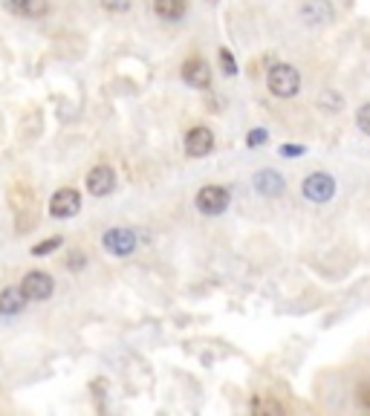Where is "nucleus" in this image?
I'll return each instance as SVG.
<instances>
[{
  "mask_svg": "<svg viewBox=\"0 0 370 416\" xmlns=\"http://www.w3.org/2000/svg\"><path fill=\"white\" fill-rule=\"evenodd\" d=\"M266 87L275 99H292L301 90V73L292 64H272L266 73Z\"/></svg>",
  "mask_w": 370,
  "mask_h": 416,
  "instance_id": "nucleus-1",
  "label": "nucleus"
},
{
  "mask_svg": "<svg viewBox=\"0 0 370 416\" xmlns=\"http://www.w3.org/2000/svg\"><path fill=\"white\" fill-rule=\"evenodd\" d=\"M102 246L107 254H113V258H131V254L136 251L139 246V237L133 229H125V226H116V229H107L102 234Z\"/></svg>",
  "mask_w": 370,
  "mask_h": 416,
  "instance_id": "nucleus-2",
  "label": "nucleus"
},
{
  "mask_svg": "<svg viewBox=\"0 0 370 416\" xmlns=\"http://www.w3.org/2000/svg\"><path fill=\"white\" fill-rule=\"evenodd\" d=\"M229 200H232L229 188H223V185H205V188H200V191H197L194 206H197V211H200V214L217 217V214H223V211L229 208Z\"/></svg>",
  "mask_w": 370,
  "mask_h": 416,
  "instance_id": "nucleus-3",
  "label": "nucleus"
},
{
  "mask_svg": "<svg viewBox=\"0 0 370 416\" xmlns=\"http://www.w3.org/2000/svg\"><path fill=\"white\" fill-rule=\"evenodd\" d=\"M301 191H304V197L310 200V203L324 206V203H330L333 194H335V179H333L330 174H324V171H313L310 177L301 182Z\"/></svg>",
  "mask_w": 370,
  "mask_h": 416,
  "instance_id": "nucleus-4",
  "label": "nucleus"
},
{
  "mask_svg": "<svg viewBox=\"0 0 370 416\" xmlns=\"http://www.w3.org/2000/svg\"><path fill=\"white\" fill-rule=\"evenodd\" d=\"M81 211V194L76 188H61L52 194L49 200V214L58 217V220H67V217H76Z\"/></svg>",
  "mask_w": 370,
  "mask_h": 416,
  "instance_id": "nucleus-5",
  "label": "nucleus"
},
{
  "mask_svg": "<svg viewBox=\"0 0 370 416\" xmlns=\"http://www.w3.org/2000/svg\"><path fill=\"white\" fill-rule=\"evenodd\" d=\"M20 290L26 295V301H47L55 290V280L47 272H26L20 280Z\"/></svg>",
  "mask_w": 370,
  "mask_h": 416,
  "instance_id": "nucleus-6",
  "label": "nucleus"
},
{
  "mask_svg": "<svg viewBox=\"0 0 370 416\" xmlns=\"http://www.w3.org/2000/svg\"><path fill=\"white\" fill-rule=\"evenodd\" d=\"M84 185H87V191L92 197H107V194H113V188H116V171L110 165H96V168H90Z\"/></svg>",
  "mask_w": 370,
  "mask_h": 416,
  "instance_id": "nucleus-7",
  "label": "nucleus"
},
{
  "mask_svg": "<svg viewBox=\"0 0 370 416\" xmlns=\"http://www.w3.org/2000/svg\"><path fill=\"white\" fill-rule=\"evenodd\" d=\"M301 20L306 26H327L335 20V9L330 0H306L301 6Z\"/></svg>",
  "mask_w": 370,
  "mask_h": 416,
  "instance_id": "nucleus-8",
  "label": "nucleus"
},
{
  "mask_svg": "<svg viewBox=\"0 0 370 416\" xmlns=\"http://www.w3.org/2000/svg\"><path fill=\"white\" fill-rule=\"evenodd\" d=\"M255 191H258V194H263V197H269V200H275V197H281L287 191V182H284V177L278 171L263 168V171L255 174Z\"/></svg>",
  "mask_w": 370,
  "mask_h": 416,
  "instance_id": "nucleus-9",
  "label": "nucleus"
},
{
  "mask_svg": "<svg viewBox=\"0 0 370 416\" xmlns=\"http://www.w3.org/2000/svg\"><path fill=\"white\" fill-rule=\"evenodd\" d=\"M211 148H214V133L208 127L197 124L185 133V153L189 156H205V153H211Z\"/></svg>",
  "mask_w": 370,
  "mask_h": 416,
  "instance_id": "nucleus-10",
  "label": "nucleus"
},
{
  "mask_svg": "<svg viewBox=\"0 0 370 416\" xmlns=\"http://www.w3.org/2000/svg\"><path fill=\"white\" fill-rule=\"evenodd\" d=\"M6 12L20 18H44L49 12V0H0Z\"/></svg>",
  "mask_w": 370,
  "mask_h": 416,
  "instance_id": "nucleus-11",
  "label": "nucleus"
},
{
  "mask_svg": "<svg viewBox=\"0 0 370 416\" xmlns=\"http://www.w3.org/2000/svg\"><path fill=\"white\" fill-rule=\"evenodd\" d=\"M182 78H185V84L203 90V87L211 84V70H208V64L203 58H189L182 64Z\"/></svg>",
  "mask_w": 370,
  "mask_h": 416,
  "instance_id": "nucleus-12",
  "label": "nucleus"
},
{
  "mask_svg": "<svg viewBox=\"0 0 370 416\" xmlns=\"http://www.w3.org/2000/svg\"><path fill=\"white\" fill-rule=\"evenodd\" d=\"M185 12H189V0H153V15L168 23L182 20Z\"/></svg>",
  "mask_w": 370,
  "mask_h": 416,
  "instance_id": "nucleus-13",
  "label": "nucleus"
},
{
  "mask_svg": "<svg viewBox=\"0 0 370 416\" xmlns=\"http://www.w3.org/2000/svg\"><path fill=\"white\" fill-rule=\"evenodd\" d=\"M23 307H26V295L20 286H6L0 292V315H18Z\"/></svg>",
  "mask_w": 370,
  "mask_h": 416,
  "instance_id": "nucleus-14",
  "label": "nucleus"
},
{
  "mask_svg": "<svg viewBox=\"0 0 370 416\" xmlns=\"http://www.w3.org/2000/svg\"><path fill=\"white\" fill-rule=\"evenodd\" d=\"M356 124H359V131H362L364 136H370V102L359 107V113H356Z\"/></svg>",
  "mask_w": 370,
  "mask_h": 416,
  "instance_id": "nucleus-15",
  "label": "nucleus"
},
{
  "mask_svg": "<svg viewBox=\"0 0 370 416\" xmlns=\"http://www.w3.org/2000/svg\"><path fill=\"white\" fill-rule=\"evenodd\" d=\"M220 67H223V73L226 76H237V61H234V55L229 52V49H220Z\"/></svg>",
  "mask_w": 370,
  "mask_h": 416,
  "instance_id": "nucleus-16",
  "label": "nucleus"
},
{
  "mask_svg": "<svg viewBox=\"0 0 370 416\" xmlns=\"http://www.w3.org/2000/svg\"><path fill=\"white\" fill-rule=\"evenodd\" d=\"M266 139H269V133L263 131V127H255V131L246 133V145L249 148H261V145H266Z\"/></svg>",
  "mask_w": 370,
  "mask_h": 416,
  "instance_id": "nucleus-17",
  "label": "nucleus"
},
{
  "mask_svg": "<svg viewBox=\"0 0 370 416\" xmlns=\"http://www.w3.org/2000/svg\"><path fill=\"white\" fill-rule=\"evenodd\" d=\"M61 246V237H49V240H44V243H38V246H32V254L35 258H44V254H49V251H55Z\"/></svg>",
  "mask_w": 370,
  "mask_h": 416,
  "instance_id": "nucleus-18",
  "label": "nucleus"
},
{
  "mask_svg": "<svg viewBox=\"0 0 370 416\" xmlns=\"http://www.w3.org/2000/svg\"><path fill=\"white\" fill-rule=\"evenodd\" d=\"M102 6L107 12H128L131 9V0H102Z\"/></svg>",
  "mask_w": 370,
  "mask_h": 416,
  "instance_id": "nucleus-19",
  "label": "nucleus"
},
{
  "mask_svg": "<svg viewBox=\"0 0 370 416\" xmlns=\"http://www.w3.org/2000/svg\"><path fill=\"white\" fill-rule=\"evenodd\" d=\"M84 263H87V258H84V251H70V258H67V266H70L73 272L84 269Z\"/></svg>",
  "mask_w": 370,
  "mask_h": 416,
  "instance_id": "nucleus-20",
  "label": "nucleus"
},
{
  "mask_svg": "<svg viewBox=\"0 0 370 416\" xmlns=\"http://www.w3.org/2000/svg\"><path fill=\"white\" fill-rule=\"evenodd\" d=\"M318 105H321V107H333V110H335L338 105H342V99H338V93H335V90H330V93H324L321 99H318Z\"/></svg>",
  "mask_w": 370,
  "mask_h": 416,
  "instance_id": "nucleus-21",
  "label": "nucleus"
},
{
  "mask_svg": "<svg viewBox=\"0 0 370 416\" xmlns=\"http://www.w3.org/2000/svg\"><path fill=\"white\" fill-rule=\"evenodd\" d=\"M304 150H306L304 145H284V148H281L284 156H304Z\"/></svg>",
  "mask_w": 370,
  "mask_h": 416,
  "instance_id": "nucleus-22",
  "label": "nucleus"
}]
</instances>
